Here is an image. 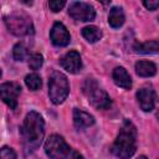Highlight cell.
<instances>
[{
    "instance_id": "cell-1",
    "label": "cell",
    "mask_w": 159,
    "mask_h": 159,
    "mask_svg": "<svg viewBox=\"0 0 159 159\" xmlns=\"http://www.w3.org/2000/svg\"><path fill=\"white\" fill-rule=\"evenodd\" d=\"M43 127V119L37 112H30L26 114L21 127V135L27 152H34L41 144L45 132Z\"/></svg>"
},
{
    "instance_id": "cell-2",
    "label": "cell",
    "mask_w": 159,
    "mask_h": 159,
    "mask_svg": "<svg viewBox=\"0 0 159 159\" xmlns=\"http://www.w3.org/2000/svg\"><path fill=\"white\" fill-rule=\"evenodd\" d=\"M135 137H137V130L134 124L128 119H125L116 142L113 143L112 147L113 154L119 159L130 158L135 153Z\"/></svg>"
},
{
    "instance_id": "cell-3",
    "label": "cell",
    "mask_w": 159,
    "mask_h": 159,
    "mask_svg": "<svg viewBox=\"0 0 159 159\" xmlns=\"http://www.w3.org/2000/svg\"><path fill=\"white\" fill-rule=\"evenodd\" d=\"M70 92V84L67 77L58 71L52 72L48 80V96L52 103L60 104L62 103Z\"/></svg>"
},
{
    "instance_id": "cell-4",
    "label": "cell",
    "mask_w": 159,
    "mask_h": 159,
    "mask_svg": "<svg viewBox=\"0 0 159 159\" xmlns=\"http://www.w3.org/2000/svg\"><path fill=\"white\" fill-rule=\"evenodd\" d=\"M83 93L88 98L89 103L98 109H107L111 106V98L104 89L99 87V84L93 78H87L83 83Z\"/></svg>"
},
{
    "instance_id": "cell-5",
    "label": "cell",
    "mask_w": 159,
    "mask_h": 159,
    "mask_svg": "<svg viewBox=\"0 0 159 159\" xmlns=\"http://www.w3.org/2000/svg\"><path fill=\"white\" fill-rule=\"evenodd\" d=\"M45 152L51 159H68L72 149L61 135L52 134L45 143Z\"/></svg>"
},
{
    "instance_id": "cell-6",
    "label": "cell",
    "mask_w": 159,
    "mask_h": 159,
    "mask_svg": "<svg viewBox=\"0 0 159 159\" xmlns=\"http://www.w3.org/2000/svg\"><path fill=\"white\" fill-rule=\"evenodd\" d=\"M7 30L16 36H26L32 34V22L26 15H10L5 17Z\"/></svg>"
},
{
    "instance_id": "cell-7",
    "label": "cell",
    "mask_w": 159,
    "mask_h": 159,
    "mask_svg": "<svg viewBox=\"0 0 159 159\" xmlns=\"http://www.w3.org/2000/svg\"><path fill=\"white\" fill-rule=\"evenodd\" d=\"M68 14L72 19L78 21H92L96 16L94 9L86 2H72L68 9Z\"/></svg>"
},
{
    "instance_id": "cell-8",
    "label": "cell",
    "mask_w": 159,
    "mask_h": 159,
    "mask_svg": "<svg viewBox=\"0 0 159 159\" xmlns=\"http://www.w3.org/2000/svg\"><path fill=\"white\" fill-rule=\"evenodd\" d=\"M1 99L6 103L10 109H15L17 106V97L21 92V87L16 82H5L0 86Z\"/></svg>"
},
{
    "instance_id": "cell-9",
    "label": "cell",
    "mask_w": 159,
    "mask_h": 159,
    "mask_svg": "<svg viewBox=\"0 0 159 159\" xmlns=\"http://www.w3.org/2000/svg\"><path fill=\"white\" fill-rule=\"evenodd\" d=\"M50 37H51L52 43L55 46H58V47L67 46L70 43V40H71L67 29L61 22H55L53 24V26L51 29V32H50Z\"/></svg>"
},
{
    "instance_id": "cell-10",
    "label": "cell",
    "mask_w": 159,
    "mask_h": 159,
    "mask_svg": "<svg viewBox=\"0 0 159 159\" xmlns=\"http://www.w3.org/2000/svg\"><path fill=\"white\" fill-rule=\"evenodd\" d=\"M60 63L63 70H66L70 73H77L82 68V60L77 51H70L67 52L61 60Z\"/></svg>"
},
{
    "instance_id": "cell-11",
    "label": "cell",
    "mask_w": 159,
    "mask_h": 159,
    "mask_svg": "<svg viewBox=\"0 0 159 159\" xmlns=\"http://www.w3.org/2000/svg\"><path fill=\"white\" fill-rule=\"evenodd\" d=\"M137 99L144 112H150L155 106V92L152 87H142L137 92Z\"/></svg>"
},
{
    "instance_id": "cell-12",
    "label": "cell",
    "mask_w": 159,
    "mask_h": 159,
    "mask_svg": "<svg viewBox=\"0 0 159 159\" xmlns=\"http://www.w3.org/2000/svg\"><path fill=\"white\" fill-rule=\"evenodd\" d=\"M73 123L77 129H84L87 127H91L94 123V118L89 113L82 109L75 108L73 109Z\"/></svg>"
},
{
    "instance_id": "cell-13",
    "label": "cell",
    "mask_w": 159,
    "mask_h": 159,
    "mask_svg": "<svg viewBox=\"0 0 159 159\" xmlns=\"http://www.w3.org/2000/svg\"><path fill=\"white\" fill-rule=\"evenodd\" d=\"M112 77H113V81L117 86L122 87V88H125V89H129L132 87V78L129 76V73L127 72V70L124 67H116L113 70V73H112Z\"/></svg>"
},
{
    "instance_id": "cell-14",
    "label": "cell",
    "mask_w": 159,
    "mask_h": 159,
    "mask_svg": "<svg viewBox=\"0 0 159 159\" xmlns=\"http://www.w3.org/2000/svg\"><path fill=\"white\" fill-rule=\"evenodd\" d=\"M135 72L142 77H150L157 73V66L149 61H139L135 63Z\"/></svg>"
},
{
    "instance_id": "cell-15",
    "label": "cell",
    "mask_w": 159,
    "mask_h": 159,
    "mask_svg": "<svg viewBox=\"0 0 159 159\" xmlns=\"http://www.w3.org/2000/svg\"><path fill=\"white\" fill-rule=\"evenodd\" d=\"M134 51L143 55H152L159 52V41H147L134 45Z\"/></svg>"
},
{
    "instance_id": "cell-16",
    "label": "cell",
    "mask_w": 159,
    "mask_h": 159,
    "mask_svg": "<svg viewBox=\"0 0 159 159\" xmlns=\"http://www.w3.org/2000/svg\"><path fill=\"white\" fill-rule=\"evenodd\" d=\"M108 22L113 29H118L124 24V12L120 7H112L108 15Z\"/></svg>"
},
{
    "instance_id": "cell-17",
    "label": "cell",
    "mask_w": 159,
    "mask_h": 159,
    "mask_svg": "<svg viewBox=\"0 0 159 159\" xmlns=\"http://www.w3.org/2000/svg\"><path fill=\"white\" fill-rule=\"evenodd\" d=\"M82 35L88 42H97L102 37V31L97 26H86L82 29Z\"/></svg>"
},
{
    "instance_id": "cell-18",
    "label": "cell",
    "mask_w": 159,
    "mask_h": 159,
    "mask_svg": "<svg viewBox=\"0 0 159 159\" xmlns=\"http://www.w3.org/2000/svg\"><path fill=\"white\" fill-rule=\"evenodd\" d=\"M25 83L31 91H37L42 84V81L37 73H30L25 77Z\"/></svg>"
},
{
    "instance_id": "cell-19",
    "label": "cell",
    "mask_w": 159,
    "mask_h": 159,
    "mask_svg": "<svg viewBox=\"0 0 159 159\" xmlns=\"http://www.w3.org/2000/svg\"><path fill=\"white\" fill-rule=\"evenodd\" d=\"M12 56L16 61H24L27 57V48L24 43H16L12 50Z\"/></svg>"
},
{
    "instance_id": "cell-20",
    "label": "cell",
    "mask_w": 159,
    "mask_h": 159,
    "mask_svg": "<svg viewBox=\"0 0 159 159\" xmlns=\"http://www.w3.org/2000/svg\"><path fill=\"white\" fill-rule=\"evenodd\" d=\"M42 62H43V58H42V55L40 53H34L29 57V67L31 70H39L42 66Z\"/></svg>"
},
{
    "instance_id": "cell-21",
    "label": "cell",
    "mask_w": 159,
    "mask_h": 159,
    "mask_svg": "<svg viewBox=\"0 0 159 159\" xmlns=\"http://www.w3.org/2000/svg\"><path fill=\"white\" fill-rule=\"evenodd\" d=\"M0 159H16V154L14 149L9 147H2L0 150Z\"/></svg>"
},
{
    "instance_id": "cell-22",
    "label": "cell",
    "mask_w": 159,
    "mask_h": 159,
    "mask_svg": "<svg viewBox=\"0 0 159 159\" xmlns=\"http://www.w3.org/2000/svg\"><path fill=\"white\" fill-rule=\"evenodd\" d=\"M65 5H66V1H63V0H51V1H48V6L53 12L60 11Z\"/></svg>"
},
{
    "instance_id": "cell-23",
    "label": "cell",
    "mask_w": 159,
    "mask_h": 159,
    "mask_svg": "<svg viewBox=\"0 0 159 159\" xmlns=\"http://www.w3.org/2000/svg\"><path fill=\"white\" fill-rule=\"evenodd\" d=\"M143 5L148 9V10H150V11H153V10H157L158 7H159V0H157V1H152V0H149V1H143Z\"/></svg>"
},
{
    "instance_id": "cell-24",
    "label": "cell",
    "mask_w": 159,
    "mask_h": 159,
    "mask_svg": "<svg viewBox=\"0 0 159 159\" xmlns=\"http://www.w3.org/2000/svg\"><path fill=\"white\" fill-rule=\"evenodd\" d=\"M68 159H84L78 152H76V150H72L71 152V154H70V157H68Z\"/></svg>"
},
{
    "instance_id": "cell-25",
    "label": "cell",
    "mask_w": 159,
    "mask_h": 159,
    "mask_svg": "<svg viewBox=\"0 0 159 159\" xmlns=\"http://www.w3.org/2000/svg\"><path fill=\"white\" fill-rule=\"evenodd\" d=\"M138 159H148V158H147V157H144V155H140Z\"/></svg>"
},
{
    "instance_id": "cell-26",
    "label": "cell",
    "mask_w": 159,
    "mask_h": 159,
    "mask_svg": "<svg viewBox=\"0 0 159 159\" xmlns=\"http://www.w3.org/2000/svg\"><path fill=\"white\" fill-rule=\"evenodd\" d=\"M157 117H158V119H159V112H158V113H157Z\"/></svg>"
}]
</instances>
